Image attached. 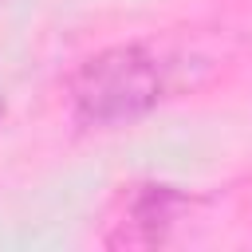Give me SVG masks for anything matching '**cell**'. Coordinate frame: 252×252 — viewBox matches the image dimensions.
I'll return each mask as SVG.
<instances>
[{"instance_id": "1", "label": "cell", "mask_w": 252, "mask_h": 252, "mask_svg": "<svg viewBox=\"0 0 252 252\" xmlns=\"http://www.w3.org/2000/svg\"><path fill=\"white\" fill-rule=\"evenodd\" d=\"M158 94H161V75H158V63L142 47L102 51L75 79V110L94 126L134 118L150 110Z\"/></svg>"}]
</instances>
